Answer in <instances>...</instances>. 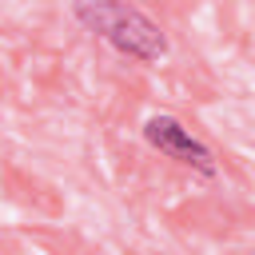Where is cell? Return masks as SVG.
Returning a JSON list of instances; mask_svg holds the SVG:
<instances>
[{
  "instance_id": "6da1fadb",
  "label": "cell",
  "mask_w": 255,
  "mask_h": 255,
  "mask_svg": "<svg viewBox=\"0 0 255 255\" xmlns=\"http://www.w3.org/2000/svg\"><path fill=\"white\" fill-rule=\"evenodd\" d=\"M72 20L84 24L92 36H100L112 52L135 60V64H155L167 56V32L135 4H108V0H88L72 4Z\"/></svg>"
},
{
  "instance_id": "7a4b0ae2",
  "label": "cell",
  "mask_w": 255,
  "mask_h": 255,
  "mask_svg": "<svg viewBox=\"0 0 255 255\" xmlns=\"http://www.w3.org/2000/svg\"><path fill=\"white\" fill-rule=\"evenodd\" d=\"M139 131H143V143H147L151 151H159L163 159H171V163H179V167H187V171H195V175H207V179L219 171L215 151H211L179 116L155 112V116L143 120Z\"/></svg>"
}]
</instances>
